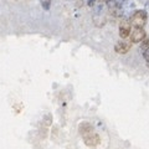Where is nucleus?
I'll use <instances>...</instances> for the list:
<instances>
[{
  "label": "nucleus",
  "instance_id": "obj_1",
  "mask_svg": "<svg viewBox=\"0 0 149 149\" xmlns=\"http://www.w3.org/2000/svg\"><path fill=\"white\" fill-rule=\"evenodd\" d=\"M78 132H80L86 146L96 147L100 144V136L95 132V128L92 127L91 123H88V122L80 123V125H78Z\"/></svg>",
  "mask_w": 149,
  "mask_h": 149
},
{
  "label": "nucleus",
  "instance_id": "obj_2",
  "mask_svg": "<svg viewBox=\"0 0 149 149\" xmlns=\"http://www.w3.org/2000/svg\"><path fill=\"white\" fill-rule=\"evenodd\" d=\"M148 20V14L144 10H137L133 13V15L130 16V24H132L133 27H141L143 29V26L147 24Z\"/></svg>",
  "mask_w": 149,
  "mask_h": 149
},
{
  "label": "nucleus",
  "instance_id": "obj_3",
  "mask_svg": "<svg viewBox=\"0 0 149 149\" xmlns=\"http://www.w3.org/2000/svg\"><path fill=\"white\" fill-rule=\"evenodd\" d=\"M130 32H132V24H130L129 20H122L119 22V36L120 39H128L130 36Z\"/></svg>",
  "mask_w": 149,
  "mask_h": 149
},
{
  "label": "nucleus",
  "instance_id": "obj_4",
  "mask_svg": "<svg viewBox=\"0 0 149 149\" xmlns=\"http://www.w3.org/2000/svg\"><path fill=\"white\" fill-rule=\"evenodd\" d=\"M130 42L132 44H137V42H142L146 39V31L141 27H134L130 32Z\"/></svg>",
  "mask_w": 149,
  "mask_h": 149
},
{
  "label": "nucleus",
  "instance_id": "obj_5",
  "mask_svg": "<svg viewBox=\"0 0 149 149\" xmlns=\"http://www.w3.org/2000/svg\"><path fill=\"white\" fill-rule=\"evenodd\" d=\"M130 47H132V42H130V41L122 40V41H119V42L116 44V46H114V51H116L117 54L124 55V54H127L128 51L130 50Z\"/></svg>",
  "mask_w": 149,
  "mask_h": 149
},
{
  "label": "nucleus",
  "instance_id": "obj_6",
  "mask_svg": "<svg viewBox=\"0 0 149 149\" xmlns=\"http://www.w3.org/2000/svg\"><path fill=\"white\" fill-rule=\"evenodd\" d=\"M148 49H149V37H146V39L142 41L141 50H142V52H144V51H147Z\"/></svg>",
  "mask_w": 149,
  "mask_h": 149
},
{
  "label": "nucleus",
  "instance_id": "obj_7",
  "mask_svg": "<svg viewBox=\"0 0 149 149\" xmlns=\"http://www.w3.org/2000/svg\"><path fill=\"white\" fill-rule=\"evenodd\" d=\"M143 56H144V60H146L147 66L149 67V49H148L147 51H144V52H143Z\"/></svg>",
  "mask_w": 149,
  "mask_h": 149
},
{
  "label": "nucleus",
  "instance_id": "obj_8",
  "mask_svg": "<svg viewBox=\"0 0 149 149\" xmlns=\"http://www.w3.org/2000/svg\"><path fill=\"white\" fill-rule=\"evenodd\" d=\"M49 1H50V0H42V1H41L45 9H49Z\"/></svg>",
  "mask_w": 149,
  "mask_h": 149
},
{
  "label": "nucleus",
  "instance_id": "obj_9",
  "mask_svg": "<svg viewBox=\"0 0 149 149\" xmlns=\"http://www.w3.org/2000/svg\"><path fill=\"white\" fill-rule=\"evenodd\" d=\"M100 1H102V3H109L111 0H100Z\"/></svg>",
  "mask_w": 149,
  "mask_h": 149
}]
</instances>
